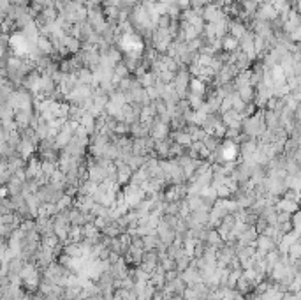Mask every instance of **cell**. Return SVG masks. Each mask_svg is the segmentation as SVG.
<instances>
[{"label": "cell", "mask_w": 301, "mask_h": 300, "mask_svg": "<svg viewBox=\"0 0 301 300\" xmlns=\"http://www.w3.org/2000/svg\"><path fill=\"white\" fill-rule=\"evenodd\" d=\"M234 156H236V145L227 143L226 147H224V157H226V159H233Z\"/></svg>", "instance_id": "obj_1"}]
</instances>
